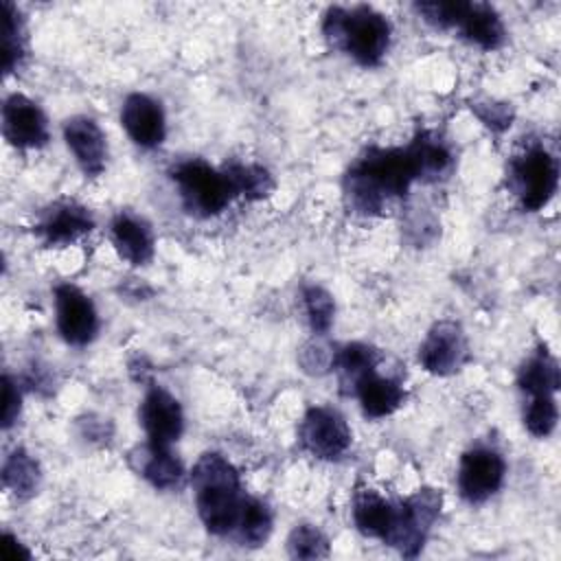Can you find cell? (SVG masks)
Wrapping results in <instances>:
<instances>
[{
	"label": "cell",
	"instance_id": "33",
	"mask_svg": "<svg viewBox=\"0 0 561 561\" xmlns=\"http://www.w3.org/2000/svg\"><path fill=\"white\" fill-rule=\"evenodd\" d=\"M20 408H22L20 388L11 375H4L2 377V427L4 430H9L15 423Z\"/></svg>",
	"mask_w": 561,
	"mask_h": 561
},
{
	"label": "cell",
	"instance_id": "29",
	"mask_svg": "<svg viewBox=\"0 0 561 561\" xmlns=\"http://www.w3.org/2000/svg\"><path fill=\"white\" fill-rule=\"evenodd\" d=\"M302 302H305V313L309 318L311 329L320 335L327 333L331 322H333V313H335L333 296L320 285H305L302 287Z\"/></svg>",
	"mask_w": 561,
	"mask_h": 561
},
{
	"label": "cell",
	"instance_id": "18",
	"mask_svg": "<svg viewBox=\"0 0 561 561\" xmlns=\"http://www.w3.org/2000/svg\"><path fill=\"white\" fill-rule=\"evenodd\" d=\"M456 28L462 33L465 39H469L471 44L484 50L500 48L506 35L497 11L484 2H465L462 15Z\"/></svg>",
	"mask_w": 561,
	"mask_h": 561
},
{
	"label": "cell",
	"instance_id": "9",
	"mask_svg": "<svg viewBox=\"0 0 561 561\" xmlns=\"http://www.w3.org/2000/svg\"><path fill=\"white\" fill-rule=\"evenodd\" d=\"M504 458L495 449H469L458 467V491L467 502L480 504L489 500L493 493H497V489L504 482Z\"/></svg>",
	"mask_w": 561,
	"mask_h": 561
},
{
	"label": "cell",
	"instance_id": "19",
	"mask_svg": "<svg viewBox=\"0 0 561 561\" xmlns=\"http://www.w3.org/2000/svg\"><path fill=\"white\" fill-rule=\"evenodd\" d=\"M397 515V504L388 502L373 489H362L353 500V522L357 530L366 537H375L386 541L392 530Z\"/></svg>",
	"mask_w": 561,
	"mask_h": 561
},
{
	"label": "cell",
	"instance_id": "31",
	"mask_svg": "<svg viewBox=\"0 0 561 561\" xmlns=\"http://www.w3.org/2000/svg\"><path fill=\"white\" fill-rule=\"evenodd\" d=\"M335 355L337 351L331 344L316 337V340H309L298 351V364L309 375H324L335 366Z\"/></svg>",
	"mask_w": 561,
	"mask_h": 561
},
{
	"label": "cell",
	"instance_id": "7",
	"mask_svg": "<svg viewBox=\"0 0 561 561\" xmlns=\"http://www.w3.org/2000/svg\"><path fill=\"white\" fill-rule=\"evenodd\" d=\"M469 359V344L467 337L460 329V324L451 322V320H440L436 322L421 348H419V362L423 364V368L432 375H451L458 373Z\"/></svg>",
	"mask_w": 561,
	"mask_h": 561
},
{
	"label": "cell",
	"instance_id": "34",
	"mask_svg": "<svg viewBox=\"0 0 561 561\" xmlns=\"http://www.w3.org/2000/svg\"><path fill=\"white\" fill-rule=\"evenodd\" d=\"M476 112L491 129H504L511 125V110L502 103H486L482 107H476Z\"/></svg>",
	"mask_w": 561,
	"mask_h": 561
},
{
	"label": "cell",
	"instance_id": "24",
	"mask_svg": "<svg viewBox=\"0 0 561 561\" xmlns=\"http://www.w3.org/2000/svg\"><path fill=\"white\" fill-rule=\"evenodd\" d=\"M2 484L18 497H31L39 486V465L24 449H13L2 465Z\"/></svg>",
	"mask_w": 561,
	"mask_h": 561
},
{
	"label": "cell",
	"instance_id": "23",
	"mask_svg": "<svg viewBox=\"0 0 561 561\" xmlns=\"http://www.w3.org/2000/svg\"><path fill=\"white\" fill-rule=\"evenodd\" d=\"M559 383V364L546 348H539L535 355H530L517 375V386L528 397L554 394Z\"/></svg>",
	"mask_w": 561,
	"mask_h": 561
},
{
	"label": "cell",
	"instance_id": "25",
	"mask_svg": "<svg viewBox=\"0 0 561 561\" xmlns=\"http://www.w3.org/2000/svg\"><path fill=\"white\" fill-rule=\"evenodd\" d=\"M226 178L230 182V188L234 197H245V199H263L274 191V180L267 169L261 164H230L224 169Z\"/></svg>",
	"mask_w": 561,
	"mask_h": 561
},
{
	"label": "cell",
	"instance_id": "21",
	"mask_svg": "<svg viewBox=\"0 0 561 561\" xmlns=\"http://www.w3.org/2000/svg\"><path fill=\"white\" fill-rule=\"evenodd\" d=\"M353 394L359 399L364 414L373 416V419L392 414L403 403V397H405L399 381H394L390 377H381V375H377V370L370 373L368 377H364L357 383Z\"/></svg>",
	"mask_w": 561,
	"mask_h": 561
},
{
	"label": "cell",
	"instance_id": "22",
	"mask_svg": "<svg viewBox=\"0 0 561 561\" xmlns=\"http://www.w3.org/2000/svg\"><path fill=\"white\" fill-rule=\"evenodd\" d=\"M381 355L375 346L370 344H362V342H353V344H346L342 348H337V355H335V370H337V379H340V386H342V392L346 394H353L357 383L368 377L370 373L377 370V364H379Z\"/></svg>",
	"mask_w": 561,
	"mask_h": 561
},
{
	"label": "cell",
	"instance_id": "27",
	"mask_svg": "<svg viewBox=\"0 0 561 561\" xmlns=\"http://www.w3.org/2000/svg\"><path fill=\"white\" fill-rule=\"evenodd\" d=\"M234 533L239 535L243 546H261L263 541H267L272 533V511L267 508V504L256 497H243Z\"/></svg>",
	"mask_w": 561,
	"mask_h": 561
},
{
	"label": "cell",
	"instance_id": "1",
	"mask_svg": "<svg viewBox=\"0 0 561 561\" xmlns=\"http://www.w3.org/2000/svg\"><path fill=\"white\" fill-rule=\"evenodd\" d=\"M416 180L408 149L370 147L348 169L344 178V197L355 213L377 215L397 197H403Z\"/></svg>",
	"mask_w": 561,
	"mask_h": 561
},
{
	"label": "cell",
	"instance_id": "6",
	"mask_svg": "<svg viewBox=\"0 0 561 561\" xmlns=\"http://www.w3.org/2000/svg\"><path fill=\"white\" fill-rule=\"evenodd\" d=\"M557 160L543 147H528L511 162V186L524 210H539L546 206L557 191Z\"/></svg>",
	"mask_w": 561,
	"mask_h": 561
},
{
	"label": "cell",
	"instance_id": "14",
	"mask_svg": "<svg viewBox=\"0 0 561 561\" xmlns=\"http://www.w3.org/2000/svg\"><path fill=\"white\" fill-rule=\"evenodd\" d=\"M64 138L85 175L103 173L107 162V142L96 121L88 116L68 118L64 125Z\"/></svg>",
	"mask_w": 561,
	"mask_h": 561
},
{
	"label": "cell",
	"instance_id": "15",
	"mask_svg": "<svg viewBox=\"0 0 561 561\" xmlns=\"http://www.w3.org/2000/svg\"><path fill=\"white\" fill-rule=\"evenodd\" d=\"M94 219L90 210L72 199L55 202L37 224V234L48 245H64L77 241L81 234L90 232Z\"/></svg>",
	"mask_w": 561,
	"mask_h": 561
},
{
	"label": "cell",
	"instance_id": "13",
	"mask_svg": "<svg viewBox=\"0 0 561 561\" xmlns=\"http://www.w3.org/2000/svg\"><path fill=\"white\" fill-rule=\"evenodd\" d=\"M121 123L129 138L145 147H158L164 140L167 125L162 105L147 94H129L121 110Z\"/></svg>",
	"mask_w": 561,
	"mask_h": 561
},
{
	"label": "cell",
	"instance_id": "35",
	"mask_svg": "<svg viewBox=\"0 0 561 561\" xmlns=\"http://www.w3.org/2000/svg\"><path fill=\"white\" fill-rule=\"evenodd\" d=\"M2 550H4V557L7 559H28V550L9 533H4V543H2Z\"/></svg>",
	"mask_w": 561,
	"mask_h": 561
},
{
	"label": "cell",
	"instance_id": "16",
	"mask_svg": "<svg viewBox=\"0 0 561 561\" xmlns=\"http://www.w3.org/2000/svg\"><path fill=\"white\" fill-rule=\"evenodd\" d=\"M112 243L121 259L131 265H145L153 256V232L149 224L131 213H118L110 226Z\"/></svg>",
	"mask_w": 561,
	"mask_h": 561
},
{
	"label": "cell",
	"instance_id": "3",
	"mask_svg": "<svg viewBox=\"0 0 561 561\" xmlns=\"http://www.w3.org/2000/svg\"><path fill=\"white\" fill-rule=\"evenodd\" d=\"M322 33L333 48L344 50L362 66L381 64L390 46V22L370 7H331Z\"/></svg>",
	"mask_w": 561,
	"mask_h": 561
},
{
	"label": "cell",
	"instance_id": "30",
	"mask_svg": "<svg viewBox=\"0 0 561 561\" xmlns=\"http://www.w3.org/2000/svg\"><path fill=\"white\" fill-rule=\"evenodd\" d=\"M557 401L554 394H537L530 397L524 410V425L533 436H548L557 425Z\"/></svg>",
	"mask_w": 561,
	"mask_h": 561
},
{
	"label": "cell",
	"instance_id": "8",
	"mask_svg": "<svg viewBox=\"0 0 561 561\" xmlns=\"http://www.w3.org/2000/svg\"><path fill=\"white\" fill-rule=\"evenodd\" d=\"M298 434L302 447L316 458L324 460L342 456L351 445V430L344 416L337 410L324 405L307 410Z\"/></svg>",
	"mask_w": 561,
	"mask_h": 561
},
{
	"label": "cell",
	"instance_id": "2",
	"mask_svg": "<svg viewBox=\"0 0 561 561\" xmlns=\"http://www.w3.org/2000/svg\"><path fill=\"white\" fill-rule=\"evenodd\" d=\"M191 484L202 524L213 535L234 533L245 495L232 462L215 451L202 454L191 471Z\"/></svg>",
	"mask_w": 561,
	"mask_h": 561
},
{
	"label": "cell",
	"instance_id": "17",
	"mask_svg": "<svg viewBox=\"0 0 561 561\" xmlns=\"http://www.w3.org/2000/svg\"><path fill=\"white\" fill-rule=\"evenodd\" d=\"M129 462L136 469V473L151 482L156 489H171L184 476L182 462L171 454V449L153 445L149 440L145 445H138L129 454Z\"/></svg>",
	"mask_w": 561,
	"mask_h": 561
},
{
	"label": "cell",
	"instance_id": "10",
	"mask_svg": "<svg viewBox=\"0 0 561 561\" xmlns=\"http://www.w3.org/2000/svg\"><path fill=\"white\" fill-rule=\"evenodd\" d=\"M55 320L61 337L68 344L83 346L99 331V318L92 300L75 285L55 287Z\"/></svg>",
	"mask_w": 561,
	"mask_h": 561
},
{
	"label": "cell",
	"instance_id": "11",
	"mask_svg": "<svg viewBox=\"0 0 561 561\" xmlns=\"http://www.w3.org/2000/svg\"><path fill=\"white\" fill-rule=\"evenodd\" d=\"M138 414L149 443L169 447L182 436L184 414L180 401L164 388L151 386L142 397Z\"/></svg>",
	"mask_w": 561,
	"mask_h": 561
},
{
	"label": "cell",
	"instance_id": "32",
	"mask_svg": "<svg viewBox=\"0 0 561 561\" xmlns=\"http://www.w3.org/2000/svg\"><path fill=\"white\" fill-rule=\"evenodd\" d=\"M416 13L432 26L436 28H456L460 15H462V9H465V2H419L414 4Z\"/></svg>",
	"mask_w": 561,
	"mask_h": 561
},
{
	"label": "cell",
	"instance_id": "5",
	"mask_svg": "<svg viewBox=\"0 0 561 561\" xmlns=\"http://www.w3.org/2000/svg\"><path fill=\"white\" fill-rule=\"evenodd\" d=\"M440 504L443 497L434 489H419L408 500L397 502L394 524L386 543L397 548L403 557H416L440 513Z\"/></svg>",
	"mask_w": 561,
	"mask_h": 561
},
{
	"label": "cell",
	"instance_id": "4",
	"mask_svg": "<svg viewBox=\"0 0 561 561\" xmlns=\"http://www.w3.org/2000/svg\"><path fill=\"white\" fill-rule=\"evenodd\" d=\"M188 213L199 217L219 215L234 197L226 171H217L199 158L180 162L171 173Z\"/></svg>",
	"mask_w": 561,
	"mask_h": 561
},
{
	"label": "cell",
	"instance_id": "12",
	"mask_svg": "<svg viewBox=\"0 0 561 561\" xmlns=\"http://www.w3.org/2000/svg\"><path fill=\"white\" fill-rule=\"evenodd\" d=\"M2 134L20 149L42 147L48 140L46 116L39 105L24 94H11L2 105Z\"/></svg>",
	"mask_w": 561,
	"mask_h": 561
},
{
	"label": "cell",
	"instance_id": "20",
	"mask_svg": "<svg viewBox=\"0 0 561 561\" xmlns=\"http://www.w3.org/2000/svg\"><path fill=\"white\" fill-rule=\"evenodd\" d=\"M414 167L416 180L434 182L449 173L451 151L449 147L432 131H419L410 147H405Z\"/></svg>",
	"mask_w": 561,
	"mask_h": 561
},
{
	"label": "cell",
	"instance_id": "28",
	"mask_svg": "<svg viewBox=\"0 0 561 561\" xmlns=\"http://www.w3.org/2000/svg\"><path fill=\"white\" fill-rule=\"evenodd\" d=\"M287 550L294 559H324L329 557V539L313 524H298L287 537Z\"/></svg>",
	"mask_w": 561,
	"mask_h": 561
},
{
	"label": "cell",
	"instance_id": "26",
	"mask_svg": "<svg viewBox=\"0 0 561 561\" xmlns=\"http://www.w3.org/2000/svg\"><path fill=\"white\" fill-rule=\"evenodd\" d=\"M26 55V31L24 20L11 2H2V68L11 72L20 66Z\"/></svg>",
	"mask_w": 561,
	"mask_h": 561
}]
</instances>
